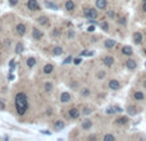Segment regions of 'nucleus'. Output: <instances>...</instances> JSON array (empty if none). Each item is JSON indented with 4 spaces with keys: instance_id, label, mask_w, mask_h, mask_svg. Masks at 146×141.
<instances>
[{
    "instance_id": "nucleus-1",
    "label": "nucleus",
    "mask_w": 146,
    "mask_h": 141,
    "mask_svg": "<svg viewBox=\"0 0 146 141\" xmlns=\"http://www.w3.org/2000/svg\"><path fill=\"white\" fill-rule=\"evenodd\" d=\"M16 109L19 116H23L28 109V99L24 92H18L16 95Z\"/></svg>"
},
{
    "instance_id": "nucleus-2",
    "label": "nucleus",
    "mask_w": 146,
    "mask_h": 141,
    "mask_svg": "<svg viewBox=\"0 0 146 141\" xmlns=\"http://www.w3.org/2000/svg\"><path fill=\"white\" fill-rule=\"evenodd\" d=\"M85 17L88 19H96L98 18V12L95 8H85L84 9Z\"/></svg>"
},
{
    "instance_id": "nucleus-3",
    "label": "nucleus",
    "mask_w": 146,
    "mask_h": 141,
    "mask_svg": "<svg viewBox=\"0 0 146 141\" xmlns=\"http://www.w3.org/2000/svg\"><path fill=\"white\" fill-rule=\"evenodd\" d=\"M27 8L30 10H37V9H40V5H39L37 0H28L27 1Z\"/></svg>"
},
{
    "instance_id": "nucleus-4",
    "label": "nucleus",
    "mask_w": 146,
    "mask_h": 141,
    "mask_svg": "<svg viewBox=\"0 0 146 141\" xmlns=\"http://www.w3.org/2000/svg\"><path fill=\"white\" fill-rule=\"evenodd\" d=\"M42 36H44V35H42V32L39 28H33V30H32V39H33V40H41Z\"/></svg>"
},
{
    "instance_id": "nucleus-5",
    "label": "nucleus",
    "mask_w": 146,
    "mask_h": 141,
    "mask_svg": "<svg viewBox=\"0 0 146 141\" xmlns=\"http://www.w3.org/2000/svg\"><path fill=\"white\" fill-rule=\"evenodd\" d=\"M64 6H65V9H67L68 12H72V10H74L76 4H74V1H73V0H67V1H65V4H64Z\"/></svg>"
},
{
    "instance_id": "nucleus-6",
    "label": "nucleus",
    "mask_w": 146,
    "mask_h": 141,
    "mask_svg": "<svg viewBox=\"0 0 146 141\" xmlns=\"http://www.w3.org/2000/svg\"><path fill=\"white\" fill-rule=\"evenodd\" d=\"M126 67H127L128 69H135V68L137 67V63H136V61H133V59H127Z\"/></svg>"
},
{
    "instance_id": "nucleus-7",
    "label": "nucleus",
    "mask_w": 146,
    "mask_h": 141,
    "mask_svg": "<svg viewBox=\"0 0 146 141\" xmlns=\"http://www.w3.org/2000/svg\"><path fill=\"white\" fill-rule=\"evenodd\" d=\"M69 117L71 118H78L80 117V110L78 109H76V108H72V109H69Z\"/></svg>"
},
{
    "instance_id": "nucleus-8",
    "label": "nucleus",
    "mask_w": 146,
    "mask_h": 141,
    "mask_svg": "<svg viewBox=\"0 0 146 141\" xmlns=\"http://www.w3.org/2000/svg\"><path fill=\"white\" fill-rule=\"evenodd\" d=\"M109 87H110L112 90H118V89L121 87V85H119V82L117 80H110L109 81Z\"/></svg>"
},
{
    "instance_id": "nucleus-9",
    "label": "nucleus",
    "mask_w": 146,
    "mask_h": 141,
    "mask_svg": "<svg viewBox=\"0 0 146 141\" xmlns=\"http://www.w3.org/2000/svg\"><path fill=\"white\" fill-rule=\"evenodd\" d=\"M17 33L18 35H21V36H23L24 33H26V26L23 24V23H19V24H17Z\"/></svg>"
},
{
    "instance_id": "nucleus-10",
    "label": "nucleus",
    "mask_w": 146,
    "mask_h": 141,
    "mask_svg": "<svg viewBox=\"0 0 146 141\" xmlns=\"http://www.w3.org/2000/svg\"><path fill=\"white\" fill-rule=\"evenodd\" d=\"M103 62H104V64L106 67H112L113 63H114V58H113V57H105Z\"/></svg>"
},
{
    "instance_id": "nucleus-11",
    "label": "nucleus",
    "mask_w": 146,
    "mask_h": 141,
    "mask_svg": "<svg viewBox=\"0 0 146 141\" xmlns=\"http://www.w3.org/2000/svg\"><path fill=\"white\" fill-rule=\"evenodd\" d=\"M69 100H71V94L69 92H63L60 95V101L62 103H68Z\"/></svg>"
},
{
    "instance_id": "nucleus-12",
    "label": "nucleus",
    "mask_w": 146,
    "mask_h": 141,
    "mask_svg": "<svg viewBox=\"0 0 146 141\" xmlns=\"http://www.w3.org/2000/svg\"><path fill=\"white\" fill-rule=\"evenodd\" d=\"M96 8L106 9V0H96Z\"/></svg>"
},
{
    "instance_id": "nucleus-13",
    "label": "nucleus",
    "mask_w": 146,
    "mask_h": 141,
    "mask_svg": "<svg viewBox=\"0 0 146 141\" xmlns=\"http://www.w3.org/2000/svg\"><path fill=\"white\" fill-rule=\"evenodd\" d=\"M37 22H39L41 26H45V24H47V23H49V18H47L46 16H41V17H39V18H37Z\"/></svg>"
},
{
    "instance_id": "nucleus-14",
    "label": "nucleus",
    "mask_w": 146,
    "mask_h": 141,
    "mask_svg": "<svg viewBox=\"0 0 146 141\" xmlns=\"http://www.w3.org/2000/svg\"><path fill=\"white\" fill-rule=\"evenodd\" d=\"M53 69H54L53 64H46V65L44 67V73H45V75H50V73L53 72Z\"/></svg>"
},
{
    "instance_id": "nucleus-15",
    "label": "nucleus",
    "mask_w": 146,
    "mask_h": 141,
    "mask_svg": "<svg viewBox=\"0 0 146 141\" xmlns=\"http://www.w3.org/2000/svg\"><path fill=\"white\" fill-rule=\"evenodd\" d=\"M122 53H123L124 55H132V54H133V50H132L131 46H124V48L122 49Z\"/></svg>"
},
{
    "instance_id": "nucleus-16",
    "label": "nucleus",
    "mask_w": 146,
    "mask_h": 141,
    "mask_svg": "<svg viewBox=\"0 0 146 141\" xmlns=\"http://www.w3.org/2000/svg\"><path fill=\"white\" fill-rule=\"evenodd\" d=\"M64 126H65V123L63 121H55V123H54V127H55V130H63L64 128Z\"/></svg>"
},
{
    "instance_id": "nucleus-17",
    "label": "nucleus",
    "mask_w": 146,
    "mask_h": 141,
    "mask_svg": "<svg viewBox=\"0 0 146 141\" xmlns=\"http://www.w3.org/2000/svg\"><path fill=\"white\" fill-rule=\"evenodd\" d=\"M91 126H92V122L90 121V119H85V121L82 122V128H84V130H90Z\"/></svg>"
},
{
    "instance_id": "nucleus-18",
    "label": "nucleus",
    "mask_w": 146,
    "mask_h": 141,
    "mask_svg": "<svg viewBox=\"0 0 146 141\" xmlns=\"http://www.w3.org/2000/svg\"><path fill=\"white\" fill-rule=\"evenodd\" d=\"M133 40L136 44H141V41H142V35L140 33V32H136L135 35H133Z\"/></svg>"
},
{
    "instance_id": "nucleus-19",
    "label": "nucleus",
    "mask_w": 146,
    "mask_h": 141,
    "mask_svg": "<svg viewBox=\"0 0 146 141\" xmlns=\"http://www.w3.org/2000/svg\"><path fill=\"white\" fill-rule=\"evenodd\" d=\"M104 45H105V48H106V49H112V48H114V46H115V41L109 39V40L105 41Z\"/></svg>"
},
{
    "instance_id": "nucleus-20",
    "label": "nucleus",
    "mask_w": 146,
    "mask_h": 141,
    "mask_svg": "<svg viewBox=\"0 0 146 141\" xmlns=\"http://www.w3.org/2000/svg\"><path fill=\"white\" fill-rule=\"evenodd\" d=\"M53 54H54V55H62L63 54V48L62 46H55V48L53 49Z\"/></svg>"
},
{
    "instance_id": "nucleus-21",
    "label": "nucleus",
    "mask_w": 146,
    "mask_h": 141,
    "mask_svg": "<svg viewBox=\"0 0 146 141\" xmlns=\"http://www.w3.org/2000/svg\"><path fill=\"white\" fill-rule=\"evenodd\" d=\"M127 112H128L131 116H135V114H137V109H136V106H133V105H129V106L127 108Z\"/></svg>"
},
{
    "instance_id": "nucleus-22",
    "label": "nucleus",
    "mask_w": 146,
    "mask_h": 141,
    "mask_svg": "<svg viewBox=\"0 0 146 141\" xmlns=\"http://www.w3.org/2000/svg\"><path fill=\"white\" fill-rule=\"evenodd\" d=\"M26 63H27V67H30V68H32V67H33L35 64H36V59L31 57V58H28V59H27V62H26Z\"/></svg>"
},
{
    "instance_id": "nucleus-23",
    "label": "nucleus",
    "mask_w": 146,
    "mask_h": 141,
    "mask_svg": "<svg viewBox=\"0 0 146 141\" xmlns=\"http://www.w3.org/2000/svg\"><path fill=\"white\" fill-rule=\"evenodd\" d=\"M115 122H117V124H127L128 123V118L127 117H121V118H118Z\"/></svg>"
},
{
    "instance_id": "nucleus-24",
    "label": "nucleus",
    "mask_w": 146,
    "mask_h": 141,
    "mask_svg": "<svg viewBox=\"0 0 146 141\" xmlns=\"http://www.w3.org/2000/svg\"><path fill=\"white\" fill-rule=\"evenodd\" d=\"M23 50H24V46H23V44H17V46H16V53L17 54H21V53H23Z\"/></svg>"
},
{
    "instance_id": "nucleus-25",
    "label": "nucleus",
    "mask_w": 146,
    "mask_h": 141,
    "mask_svg": "<svg viewBox=\"0 0 146 141\" xmlns=\"http://www.w3.org/2000/svg\"><path fill=\"white\" fill-rule=\"evenodd\" d=\"M45 5H46L47 8H50V9H58V5H57V4H54V3H50L49 0H46V1H45Z\"/></svg>"
},
{
    "instance_id": "nucleus-26",
    "label": "nucleus",
    "mask_w": 146,
    "mask_h": 141,
    "mask_svg": "<svg viewBox=\"0 0 146 141\" xmlns=\"http://www.w3.org/2000/svg\"><path fill=\"white\" fill-rule=\"evenodd\" d=\"M133 96H135V99H136V100H142V99H144V94H142V92H140V91L135 92V95H133Z\"/></svg>"
},
{
    "instance_id": "nucleus-27",
    "label": "nucleus",
    "mask_w": 146,
    "mask_h": 141,
    "mask_svg": "<svg viewBox=\"0 0 146 141\" xmlns=\"http://www.w3.org/2000/svg\"><path fill=\"white\" fill-rule=\"evenodd\" d=\"M51 90H53V83L46 82V83H45V91H46V92H50Z\"/></svg>"
},
{
    "instance_id": "nucleus-28",
    "label": "nucleus",
    "mask_w": 146,
    "mask_h": 141,
    "mask_svg": "<svg viewBox=\"0 0 146 141\" xmlns=\"http://www.w3.org/2000/svg\"><path fill=\"white\" fill-rule=\"evenodd\" d=\"M114 140H115V137L113 135H105L104 136V141H114Z\"/></svg>"
},
{
    "instance_id": "nucleus-29",
    "label": "nucleus",
    "mask_w": 146,
    "mask_h": 141,
    "mask_svg": "<svg viewBox=\"0 0 146 141\" xmlns=\"http://www.w3.org/2000/svg\"><path fill=\"white\" fill-rule=\"evenodd\" d=\"M106 16H108L109 18H112V19L115 18V13H114L113 10H108V12H106Z\"/></svg>"
},
{
    "instance_id": "nucleus-30",
    "label": "nucleus",
    "mask_w": 146,
    "mask_h": 141,
    "mask_svg": "<svg viewBox=\"0 0 146 141\" xmlns=\"http://www.w3.org/2000/svg\"><path fill=\"white\" fill-rule=\"evenodd\" d=\"M81 94H82V96H88V95H90V90H88V89H84V90L81 91Z\"/></svg>"
},
{
    "instance_id": "nucleus-31",
    "label": "nucleus",
    "mask_w": 146,
    "mask_h": 141,
    "mask_svg": "<svg viewBox=\"0 0 146 141\" xmlns=\"http://www.w3.org/2000/svg\"><path fill=\"white\" fill-rule=\"evenodd\" d=\"M101 28H103L104 31H108V30H109V24H108L106 22H103V23H101Z\"/></svg>"
},
{
    "instance_id": "nucleus-32",
    "label": "nucleus",
    "mask_w": 146,
    "mask_h": 141,
    "mask_svg": "<svg viewBox=\"0 0 146 141\" xmlns=\"http://www.w3.org/2000/svg\"><path fill=\"white\" fill-rule=\"evenodd\" d=\"M106 113H108V114H113V113H115V108H108V109H106Z\"/></svg>"
},
{
    "instance_id": "nucleus-33",
    "label": "nucleus",
    "mask_w": 146,
    "mask_h": 141,
    "mask_svg": "<svg viewBox=\"0 0 146 141\" xmlns=\"http://www.w3.org/2000/svg\"><path fill=\"white\" fill-rule=\"evenodd\" d=\"M18 4V0H9V5H12V6H16Z\"/></svg>"
},
{
    "instance_id": "nucleus-34",
    "label": "nucleus",
    "mask_w": 146,
    "mask_h": 141,
    "mask_svg": "<svg viewBox=\"0 0 146 141\" xmlns=\"http://www.w3.org/2000/svg\"><path fill=\"white\" fill-rule=\"evenodd\" d=\"M82 113H84L85 116H87V114H90V113H91V109H90V108H85Z\"/></svg>"
},
{
    "instance_id": "nucleus-35",
    "label": "nucleus",
    "mask_w": 146,
    "mask_h": 141,
    "mask_svg": "<svg viewBox=\"0 0 146 141\" xmlns=\"http://www.w3.org/2000/svg\"><path fill=\"white\" fill-rule=\"evenodd\" d=\"M104 77H105V72H99V73H98V78L101 80V78H104Z\"/></svg>"
},
{
    "instance_id": "nucleus-36",
    "label": "nucleus",
    "mask_w": 146,
    "mask_h": 141,
    "mask_svg": "<svg viewBox=\"0 0 146 141\" xmlns=\"http://www.w3.org/2000/svg\"><path fill=\"white\" fill-rule=\"evenodd\" d=\"M68 37L69 39H73L74 37V32L73 31H68Z\"/></svg>"
},
{
    "instance_id": "nucleus-37",
    "label": "nucleus",
    "mask_w": 146,
    "mask_h": 141,
    "mask_svg": "<svg viewBox=\"0 0 146 141\" xmlns=\"http://www.w3.org/2000/svg\"><path fill=\"white\" fill-rule=\"evenodd\" d=\"M4 109H5V104L3 100H0V110H4Z\"/></svg>"
},
{
    "instance_id": "nucleus-38",
    "label": "nucleus",
    "mask_w": 146,
    "mask_h": 141,
    "mask_svg": "<svg viewBox=\"0 0 146 141\" xmlns=\"http://www.w3.org/2000/svg\"><path fill=\"white\" fill-rule=\"evenodd\" d=\"M126 22H127V21H126L124 17H121V18H119V23H121V24H126Z\"/></svg>"
},
{
    "instance_id": "nucleus-39",
    "label": "nucleus",
    "mask_w": 146,
    "mask_h": 141,
    "mask_svg": "<svg viewBox=\"0 0 146 141\" xmlns=\"http://www.w3.org/2000/svg\"><path fill=\"white\" fill-rule=\"evenodd\" d=\"M72 59H73L72 57H68V58H65V61H64V63H65V64H68V63H71V62H72Z\"/></svg>"
},
{
    "instance_id": "nucleus-40",
    "label": "nucleus",
    "mask_w": 146,
    "mask_h": 141,
    "mask_svg": "<svg viewBox=\"0 0 146 141\" xmlns=\"http://www.w3.org/2000/svg\"><path fill=\"white\" fill-rule=\"evenodd\" d=\"M81 61H82V59H81V58H74V64H80V63H81Z\"/></svg>"
},
{
    "instance_id": "nucleus-41",
    "label": "nucleus",
    "mask_w": 146,
    "mask_h": 141,
    "mask_svg": "<svg viewBox=\"0 0 146 141\" xmlns=\"http://www.w3.org/2000/svg\"><path fill=\"white\" fill-rule=\"evenodd\" d=\"M92 54H94L92 51H84L82 53V55H92Z\"/></svg>"
},
{
    "instance_id": "nucleus-42",
    "label": "nucleus",
    "mask_w": 146,
    "mask_h": 141,
    "mask_svg": "<svg viewBox=\"0 0 146 141\" xmlns=\"http://www.w3.org/2000/svg\"><path fill=\"white\" fill-rule=\"evenodd\" d=\"M59 33H60V32H59V30H54V31H53V35H54V36H58Z\"/></svg>"
},
{
    "instance_id": "nucleus-43",
    "label": "nucleus",
    "mask_w": 146,
    "mask_h": 141,
    "mask_svg": "<svg viewBox=\"0 0 146 141\" xmlns=\"http://www.w3.org/2000/svg\"><path fill=\"white\" fill-rule=\"evenodd\" d=\"M94 30H95V27H94V26H90V27L87 28V31H88V32H92Z\"/></svg>"
},
{
    "instance_id": "nucleus-44",
    "label": "nucleus",
    "mask_w": 146,
    "mask_h": 141,
    "mask_svg": "<svg viewBox=\"0 0 146 141\" xmlns=\"http://www.w3.org/2000/svg\"><path fill=\"white\" fill-rule=\"evenodd\" d=\"M115 108V112H122V108L121 106H114Z\"/></svg>"
},
{
    "instance_id": "nucleus-45",
    "label": "nucleus",
    "mask_w": 146,
    "mask_h": 141,
    "mask_svg": "<svg viewBox=\"0 0 146 141\" xmlns=\"http://www.w3.org/2000/svg\"><path fill=\"white\" fill-rule=\"evenodd\" d=\"M142 9H144V12H146V1L144 3V5H142Z\"/></svg>"
},
{
    "instance_id": "nucleus-46",
    "label": "nucleus",
    "mask_w": 146,
    "mask_h": 141,
    "mask_svg": "<svg viewBox=\"0 0 146 141\" xmlns=\"http://www.w3.org/2000/svg\"><path fill=\"white\" fill-rule=\"evenodd\" d=\"M42 133H45V135H49V133H50V132H47V131H46V130H44V131H42Z\"/></svg>"
},
{
    "instance_id": "nucleus-47",
    "label": "nucleus",
    "mask_w": 146,
    "mask_h": 141,
    "mask_svg": "<svg viewBox=\"0 0 146 141\" xmlns=\"http://www.w3.org/2000/svg\"><path fill=\"white\" fill-rule=\"evenodd\" d=\"M144 87L146 89V81H144Z\"/></svg>"
},
{
    "instance_id": "nucleus-48",
    "label": "nucleus",
    "mask_w": 146,
    "mask_h": 141,
    "mask_svg": "<svg viewBox=\"0 0 146 141\" xmlns=\"http://www.w3.org/2000/svg\"><path fill=\"white\" fill-rule=\"evenodd\" d=\"M144 1H146V0H144Z\"/></svg>"
},
{
    "instance_id": "nucleus-49",
    "label": "nucleus",
    "mask_w": 146,
    "mask_h": 141,
    "mask_svg": "<svg viewBox=\"0 0 146 141\" xmlns=\"http://www.w3.org/2000/svg\"><path fill=\"white\" fill-rule=\"evenodd\" d=\"M145 65H146V63H145Z\"/></svg>"
}]
</instances>
